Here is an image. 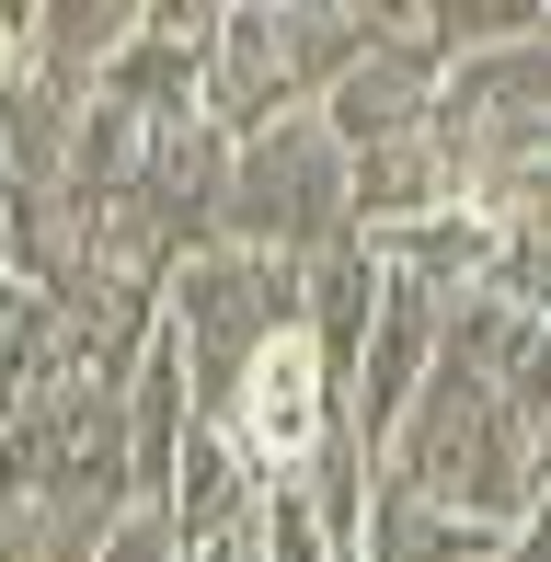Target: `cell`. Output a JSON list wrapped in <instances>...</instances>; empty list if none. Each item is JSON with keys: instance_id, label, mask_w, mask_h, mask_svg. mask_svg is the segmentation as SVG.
<instances>
[{"instance_id": "cell-1", "label": "cell", "mask_w": 551, "mask_h": 562, "mask_svg": "<svg viewBox=\"0 0 551 562\" xmlns=\"http://www.w3.org/2000/svg\"><path fill=\"white\" fill-rule=\"evenodd\" d=\"M529 459H540V425L517 414L483 368L437 356V368H425V391H414V414L391 425L380 471L414 482V494L448 505V517H471V528H494V540H517V517H529Z\"/></svg>"}, {"instance_id": "cell-2", "label": "cell", "mask_w": 551, "mask_h": 562, "mask_svg": "<svg viewBox=\"0 0 551 562\" xmlns=\"http://www.w3.org/2000/svg\"><path fill=\"white\" fill-rule=\"evenodd\" d=\"M161 322H172V345H184L195 425H230V414H241V379H254V356H265L276 334H299V265L218 241V252H195V265H172Z\"/></svg>"}, {"instance_id": "cell-3", "label": "cell", "mask_w": 551, "mask_h": 562, "mask_svg": "<svg viewBox=\"0 0 551 562\" xmlns=\"http://www.w3.org/2000/svg\"><path fill=\"white\" fill-rule=\"evenodd\" d=\"M230 241L276 252V265H322L357 241V172L322 138V115H288L230 149Z\"/></svg>"}, {"instance_id": "cell-4", "label": "cell", "mask_w": 551, "mask_h": 562, "mask_svg": "<svg viewBox=\"0 0 551 562\" xmlns=\"http://www.w3.org/2000/svg\"><path fill=\"white\" fill-rule=\"evenodd\" d=\"M437 81H448V58L425 46V12L380 0V46H368V58L322 92V138H334L345 161L403 149V138H425V115H437Z\"/></svg>"}, {"instance_id": "cell-5", "label": "cell", "mask_w": 551, "mask_h": 562, "mask_svg": "<svg viewBox=\"0 0 551 562\" xmlns=\"http://www.w3.org/2000/svg\"><path fill=\"white\" fill-rule=\"evenodd\" d=\"M345 437V391L322 379L311 334H276L254 356V379H241V414H230V448L254 459V482L276 494V482H311V459Z\"/></svg>"}, {"instance_id": "cell-6", "label": "cell", "mask_w": 551, "mask_h": 562, "mask_svg": "<svg viewBox=\"0 0 551 562\" xmlns=\"http://www.w3.org/2000/svg\"><path fill=\"white\" fill-rule=\"evenodd\" d=\"M207 46H218V0H149L138 35H127V58L104 69L92 104L138 115L149 138H161V126H195V104H207Z\"/></svg>"}, {"instance_id": "cell-7", "label": "cell", "mask_w": 551, "mask_h": 562, "mask_svg": "<svg viewBox=\"0 0 551 562\" xmlns=\"http://www.w3.org/2000/svg\"><path fill=\"white\" fill-rule=\"evenodd\" d=\"M437 311H448V299H425V288H403V276H380V322H368L357 391H345V425L368 437V459L391 448V425L414 414L425 368H437Z\"/></svg>"}, {"instance_id": "cell-8", "label": "cell", "mask_w": 551, "mask_h": 562, "mask_svg": "<svg viewBox=\"0 0 551 562\" xmlns=\"http://www.w3.org/2000/svg\"><path fill=\"white\" fill-rule=\"evenodd\" d=\"M254 505H265V482H254V459L230 448V425H195L184 459H172V494H161V517H172V540H230V528H254Z\"/></svg>"}, {"instance_id": "cell-9", "label": "cell", "mask_w": 551, "mask_h": 562, "mask_svg": "<svg viewBox=\"0 0 551 562\" xmlns=\"http://www.w3.org/2000/svg\"><path fill=\"white\" fill-rule=\"evenodd\" d=\"M357 562H506V540L494 528H471V517H448V505H425L414 482H368V540Z\"/></svg>"}, {"instance_id": "cell-10", "label": "cell", "mask_w": 551, "mask_h": 562, "mask_svg": "<svg viewBox=\"0 0 551 562\" xmlns=\"http://www.w3.org/2000/svg\"><path fill=\"white\" fill-rule=\"evenodd\" d=\"M127 35H138V0H46V12H23V58L69 92H104Z\"/></svg>"}, {"instance_id": "cell-11", "label": "cell", "mask_w": 551, "mask_h": 562, "mask_svg": "<svg viewBox=\"0 0 551 562\" xmlns=\"http://www.w3.org/2000/svg\"><path fill=\"white\" fill-rule=\"evenodd\" d=\"M345 172H357V241H391V229H414V218L460 207V184H448L437 138H403V149H368V161H345Z\"/></svg>"}, {"instance_id": "cell-12", "label": "cell", "mask_w": 551, "mask_h": 562, "mask_svg": "<svg viewBox=\"0 0 551 562\" xmlns=\"http://www.w3.org/2000/svg\"><path fill=\"white\" fill-rule=\"evenodd\" d=\"M551 35V0H425V46L448 69L460 58H506V46H540Z\"/></svg>"}, {"instance_id": "cell-13", "label": "cell", "mask_w": 551, "mask_h": 562, "mask_svg": "<svg viewBox=\"0 0 551 562\" xmlns=\"http://www.w3.org/2000/svg\"><path fill=\"white\" fill-rule=\"evenodd\" d=\"M483 299L551 322V229H494V265H483Z\"/></svg>"}, {"instance_id": "cell-14", "label": "cell", "mask_w": 551, "mask_h": 562, "mask_svg": "<svg viewBox=\"0 0 551 562\" xmlns=\"http://www.w3.org/2000/svg\"><path fill=\"white\" fill-rule=\"evenodd\" d=\"M254 540H265V562H345L334 540H322V517H311V494H299V482H276V494L254 505Z\"/></svg>"}, {"instance_id": "cell-15", "label": "cell", "mask_w": 551, "mask_h": 562, "mask_svg": "<svg viewBox=\"0 0 551 562\" xmlns=\"http://www.w3.org/2000/svg\"><path fill=\"white\" fill-rule=\"evenodd\" d=\"M0 425H12V391H0Z\"/></svg>"}, {"instance_id": "cell-16", "label": "cell", "mask_w": 551, "mask_h": 562, "mask_svg": "<svg viewBox=\"0 0 551 562\" xmlns=\"http://www.w3.org/2000/svg\"><path fill=\"white\" fill-rule=\"evenodd\" d=\"M0 184H12V172H0Z\"/></svg>"}, {"instance_id": "cell-17", "label": "cell", "mask_w": 551, "mask_h": 562, "mask_svg": "<svg viewBox=\"0 0 551 562\" xmlns=\"http://www.w3.org/2000/svg\"><path fill=\"white\" fill-rule=\"evenodd\" d=\"M0 276H12V265H0Z\"/></svg>"}]
</instances>
